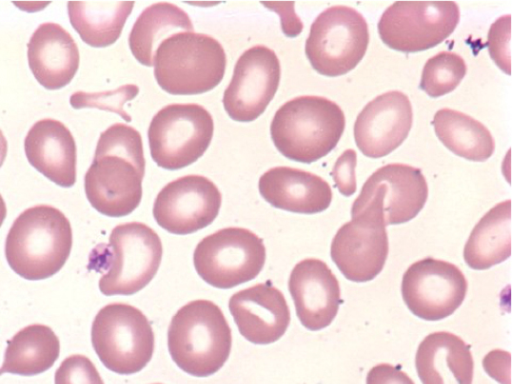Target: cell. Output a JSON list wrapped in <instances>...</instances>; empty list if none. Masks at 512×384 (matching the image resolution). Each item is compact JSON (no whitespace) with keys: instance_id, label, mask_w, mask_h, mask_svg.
Listing matches in <instances>:
<instances>
[{"instance_id":"6da1fadb","label":"cell","mask_w":512,"mask_h":384,"mask_svg":"<svg viewBox=\"0 0 512 384\" xmlns=\"http://www.w3.org/2000/svg\"><path fill=\"white\" fill-rule=\"evenodd\" d=\"M144 174L140 133L131 126L115 123L100 134L84 176L86 197L105 216H127L140 204Z\"/></svg>"},{"instance_id":"7a4b0ae2","label":"cell","mask_w":512,"mask_h":384,"mask_svg":"<svg viewBox=\"0 0 512 384\" xmlns=\"http://www.w3.org/2000/svg\"><path fill=\"white\" fill-rule=\"evenodd\" d=\"M72 228L57 208L40 204L24 210L5 241L10 268L26 280H43L59 272L72 248Z\"/></svg>"},{"instance_id":"3957f363","label":"cell","mask_w":512,"mask_h":384,"mask_svg":"<svg viewBox=\"0 0 512 384\" xmlns=\"http://www.w3.org/2000/svg\"><path fill=\"white\" fill-rule=\"evenodd\" d=\"M167 343L172 360L181 370L207 377L228 360L232 333L219 306L198 299L182 306L172 317Z\"/></svg>"},{"instance_id":"277c9868","label":"cell","mask_w":512,"mask_h":384,"mask_svg":"<svg viewBox=\"0 0 512 384\" xmlns=\"http://www.w3.org/2000/svg\"><path fill=\"white\" fill-rule=\"evenodd\" d=\"M345 129V115L335 102L320 96H299L275 113L270 135L286 158L312 163L330 153Z\"/></svg>"},{"instance_id":"5b68a950","label":"cell","mask_w":512,"mask_h":384,"mask_svg":"<svg viewBox=\"0 0 512 384\" xmlns=\"http://www.w3.org/2000/svg\"><path fill=\"white\" fill-rule=\"evenodd\" d=\"M163 248L158 234L140 222L117 225L108 244H100L90 255V264L103 274L99 289L106 296L132 295L143 289L156 275Z\"/></svg>"},{"instance_id":"8992f818","label":"cell","mask_w":512,"mask_h":384,"mask_svg":"<svg viewBox=\"0 0 512 384\" xmlns=\"http://www.w3.org/2000/svg\"><path fill=\"white\" fill-rule=\"evenodd\" d=\"M158 85L173 95H195L215 88L223 79L226 54L212 36L178 32L164 39L153 60Z\"/></svg>"},{"instance_id":"52a82bcc","label":"cell","mask_w":512,"mask_h":384,"mask_svg":"<svg viewBox=\"0 0 512 384\" xmlns=\"http://www.w3.org/2000/svg\"><path fill=\"white\" fill-rule=\"evenodd\" d=\"M351 215L333 237L331 259L346 279L368 282L382 271L389 252L380 198L358 195Z\"/></svg>"},{"instance_id":"ba28073f","label":"cell","mask_w":512,"mask_h":384,"mask_svg":"<svg viewBox=\"0 0 512 384\" xmlns=\"http://www.w3.org/2000/svg\"><path fill=\"white\" fill-rule=\"evenodd\" d=\"M91 342L107 369L130 375L142 370L151 360L155 337L142 311L126 303H111L96 314Z\"/></svg>"},{"instance_id":"9c48e42d","label":"cell","mask_w":512,"mask_h":384,"mask_svg":"<svg viewBox=\"0 0 512 384\" xmlns=\"http://www.w3.org/2000/svg\"><path fill=\"white\" fill-rule=\"evenodd\" d=\"M368 44L363 15L352 7L336 5L321 12L311 24L305 54L316 72L336 77L359 64Z\"/></svg>"},{"instance_id":"30bf717a","label":"cell","mask_w":512,"mask_h":384,"mask_svg":"<svg viewBox=\"0 0 512 384\" xmlns=\"http://www.w3.org/2000/svg\"><path fill=\"white\" fill-rule=\"evenodd\" d=\"M213 131V118L201 105L169 104L150 122L147 134L151 157L161 168H184L204 154Z\"/></svg>"},{"instance_id":"8fae6325","label":"cell","mask_w":512,"mask_h":384,"mask_svg":"<svg viewBox=\"0 0 512 384\" xmlns=\"http://www.w3.org/2000/svg\"><path fill=\"white\" fill-rule=\"evenodd\" d=\"M263 240L241 227H227L204 237L193 254L197 274L209 285L229 289L253 280L263 269Z\"/></svg>"},{"instance_id":"7c38bea8","label":"cell","mask_w":512,"mask_h":384,"mask_svg":"<svg viewBox=\"0 0 512 384\" xmlns=\"http://www.w3.org/2000/svg\"><path fill=\"white\" fill-rule=\"evenodd\" d=\"M460 20L454 1H397L378 22V33L389 48L414 53L442 43Z\"/></svg>"},{"instance_id":"4fadbf2b","label":"cell","mask_w":512,"mask_h":384,"mask_svg":"<svg viewBox=\"0 0 512 384\" xmlns=\"http://www.w3.org/2000/svg\"><path fill=\"white\" fill-rule=\"evenodd\" d=\"M468 289L462 271L454 264L427 257L404 272L401 294L415 316L426 321L442 320L460 307Z\"/></svg>"},{"instance_id":"5bb4252c","label":"cell","mask_w":512,"mask_h":384,"mask_svg":"<svg viewBox=\"0 0 512 384\" xmlns=\"http://www.w3.org/2000/svg\"><path fill=\"white\" fill-rule=\"evenodd\" d=\"M280 77V61L272 49L255 45L244 51L223 94L228 116L238 122L257 119L274 98Z\"/></svg>"},{"instance_id":"9a60e30c","label":"cell","mask_w":512,"mask_h":384,"mask_svg":"<svg viewBox=\"0 0 512 384\" xmlns=\"http://www.w3.org/2000/svg\"><path fill=\"white\" fill-rule=\"evenodd\" d=\"M221 206L217 186L201 175H186L164 186L154 201L153 216L167 232L186 235L210 225Z\"/></svg>"},{"instance_id":"2e32d148","label":"cell","mask_w":512,"mask_h":384,"mask_svg":"<svg viewBox=\"0 0 512 384\" xmlns=\"http://www.w3.org/2000/svg\"><path fill=\"white\" fill-rule=\"evenodd\" d=\"M413 122L411 102L403 92L388 91L368 102L354 124L358 149L369 158H381L407 138Z\"/></svg>"},{"instance_id":"e0dca14e","label":"cell","mask_w":512,"mask_h":384,"mask_svg":"<svg viewBox=\"0 0 512 384\" xmlns=\"http://www.w3.org/2000/svg\"><path fill=\"white\" fill-rule=\"evenodd\" d=\"M288 288L296 315L308 330L318 331L329 326L342 303L336 276L322 260L307 258L292 269Z\"/></svg>"},{"instance_id":"ac0fdd59","label":"cell","mask_w":512,"mask_h":384,"mask_svg":"<svg viewBox=\"0 0 512 384\" xmlns=\"http://www.w3.org/2000/svg\"><path fill=\"white\" fill-rule=\"evenodd\" d=\"M228 307L240 334L253 344L276 342L290 324L286 299L270 280L234 293Z\"/></svg>"},{"instance_id":"d6986e66","label":"cell","mask_w":512,"mask_h":384,"mask_svg":"<svg viewBox=\"0 0 512 384\" xmlns=\"http://www.w3.org/2000/svg\"><path fill=\"white\" fill-rule=\"evenodd\" d=\"M377 195L385 225L415 218L428 198V185L419 168L391 163L380 167L365 181L359 195Z\"/></svg>"},{"instance_id":"ffe728a7","label":"cell","mask_w":512,"mask_h":384,"mask_svg":"<svg viewBox=\"0 0 512 384\" xmlns=\"http://www.w3.org/2000/svg\"><path fill=\"white\" fill-rule=\"evenodd\" d=\"M24 150L28 162L61 187L76 182L77 149L70 130L55 119H42L29 129Z\"/></svg>"},{"instance_id":"44dd1931","label":"cell","mask_w":512,"mask_h":384,"mask_svg":"<svg viewBox=\"0 0 512 384\" xmlns=\"http://www.w3.org/2000/svg\"><path fill=\"white\" fill-rule=\"evenodd\" d=\"M258 188L273 207L293 213H319L332 201L331 187L323 178L287 166L273 167L263 173Z\"/></svg>"},{"instance_id":"7402d4cb","label":"cell","mask_w":512,"mask_h":384,"mask_svg":"<svg viewBox=\"0 0 512 384\" xmlns=\"http://www.w3.org/2000/svg\"><path fill=\"white\" fill-rule=\"evenodd\" d=\"M29 67L35 79L48 90L68 85L79 67V50L73 37L52 22L40 24L27 44Z\"/></svg>"},{"instance_id":"603a6c76","label":"cell","mask_w":512,"mask_h":384,"mask_svg":"<svg viewBox=\"0 0 512 384\" xmlns=\"http://www.w3.org/2000/svg\"><path fill=\"white\" fill-rule=\"evenodd\" d=\"M415 366L422 384H472L470 346L451 332L427 335L418 346Z\"/></svg>"},{"instance_id":"cb8c5ba5","label":"cell","mask_w":512,"mask_h":384,"mask_svg":"<svg viewBox=\"0 0 512 384\" xmlns=\"http://www.w3.org/2000/svg\"><path fill=\"white\" fill-rule=\"evenodd\" d=\"M511 255V201L496 204L472 229L463 258L475 270L497 265Z\"/></svg>"},{"instance_id":"d4e9b609","label":"cell","mask_w":512,"mask_h":384,"mask_svg":"<svg viewBox=\"0 0 512 384\" xmlns=\"http://www.w3.org/2000/svg\"><path fill=\"white\" fill-rule=\"evenodd\" d=\"M59 354V339L49 326L28 325L7 342L0 375H38L51 368Z\"/></svg>"},{"instance_id":"484cf974","label":"cell","mask_w":512,"mask_h":384,"mask_svg":"<svg viewBox=\"0 0 512 384\" xmlns=\"http://www.w3.org/2000/svg\"><path fill=\"white\" fill-rule=\"evenodd\" d=\"M179 30L193 31L188 14L169 2L154 3L136 19L128 37L130 50L139 63L151 67L159 44Z\"/></svg>"},{"instance_id":"4316f807","label":"cell","mask_w":512,"mask_h":384,"mask_svg":"<svg viewBox=\"0 0 512 384\" xmlns=\"http://www.w3.org/2000/svg\"><path fill=\"white\" fill-rule=\"evenodd\" d=\"M67 6L71 25L83 42L102 48L118 40L134 2L70 1Z\"/></svg>"},{"instance_id":"83f0119b","label":"cell","mask_w":512,"mask_h":384,"mask_svg":"<svg viewBox=\"0 0 512 384\" xmlns=\"http://www.w3.org/2000/svg\"><path fill=\"white\" fill-rule=\"evenodd\" d=\"M441 143L455 155L469 161H485L495 149L490 131L479 121L462 112L442 108L432 120Z\"/></svg>"},{"instance_id":"f1b7e54d","label":"cell","mask_w":512,"mask_h":384,"mask_svg":"<svg viewBox=\"0 0 512 384\" xmlns=\"http://www.w3.org/2000/svg\"><path fill=\"white\" fill-rule=\"evenodd\" d=\"M466 71V63L460 55L441 51L425 63L419 87L432 98L441 97L456 89Z\"/></svg>"},{"instance_id":"f546056e","label":"cell","mask_w":512,"mask_h":384,"mask_svg":"<svg viewBox=\"0 0 512 384\" xmlns=\"http://www.w3.org/2000/svg\"><path fill=\"white\" fill-rule=\"evenodd\" d=\"M138 92L139 88L135 84H126L115 90L105 92L77 91L71 95L70 104L75 109L97 108L110 111L130 122L131 117L123 109V106L127 101L134 99Z\"/></svg>"},{"instance_id":"4dcf8cb0","label":"cell","mask_w":512,"mask_h":384,"mask_svg":"<svg viewBox=\"0 0 512 384\" xmlns=\"http://www.w3.org/2000/svg\"><path fill=\"white\" fill-rule=\"evenodd\" d=\"M55 384H104L93 362L81 354L70 355L57 368Z\"/></svg>"},{"instance_id":"1f68e13d","label":"cell","mask_w":512,"mask_h":384,"mask_svg":"<svg viewBox=\"0 0 512 384\" xmlns=\"http://www.w3.org/2000/svg\"><path fill=\"white\" fill-rule=\"evenodd\" d=\"M511 16L499 17L490 27L487 36V46L490 57L506 74H510V39Z\"/></svg>"},{"instance_id":"d6a6232c","label":"cell","mask_w":512,"mask_h":384,"mask_svg":"<svg viewBox=\"0 0 512 384\" xmlns=\"http://www.w3.org/2000/svg\"><path fill=\"white\" fill-rule=\"evenodd\" d=\"M357 154L353 149L345 150L336 160L331 176L335 187L344 196H351L357 189L355 168Z\"/></svg>"},{"instance_id":"836d02e7","label":"cell","mask_w":512,"mask_h":384,"mask_svg":"<svg viewBox=\"0 0 512 384\" xmlns=\"http://www.w3.org/2000/svg\"><path fill=\"white\" fill-rule=\"evenodd\" d=\"M366 384H415L399 366L380 363L370 369Z\"/></svg>"},{"instance_id":"e575fe53","label":"cell","mask_w":512,"mask_h":384,"mask_svg":"<svg viewBox=\"0 0 512 384\" xmlns=\"http://www.w3.org/2000/svg\"><path fill=\"white\" fill-rule=\"evenodd\" d=\"M7 150H8L7 140L0 129V168L3 165L4 160L6 158Z\"/></svg>"},{"instance_id":"d590c367","label":"cell","mask_w":512,"mask_h":384,"mask_svg":"<svg viewBox=\"0 0 512 384\" xmlns=\"http://www.w3.org/2000/svg\"><path fill=\"white\" fill-rule=\"evenodd\" d=\"M6 213H7L6 204H5L3 197L0 194V227L2 226V224L5 220Z\"/></svg>"},{"instance_id":"8d00e7d4","label":"cell","mask_w":512,"mask_h":384,"mask_svg":"<svg viewBox=\"0 0 512 384\" xmlns=\"http://www.w3.org/2000/svg\"><path fill=\"white\" fill-rule=\"evenodd\" d=\"M156 384H160V383H156Z\"/></svg>"}]
</instances>
